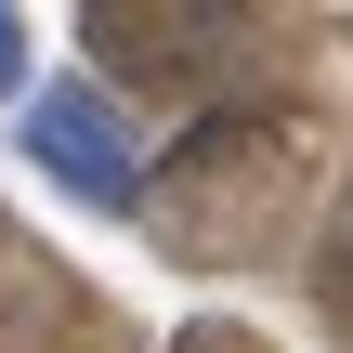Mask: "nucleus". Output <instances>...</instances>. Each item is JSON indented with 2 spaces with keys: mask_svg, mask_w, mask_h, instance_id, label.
<instances>
[{
  "mask_svg": "<svg viewBox=\"0 0 353 353\" xmlns=\"http://www.w3.org/2000/svg\"><path fill=\"white\" fill-rule=\"evenodd\" d=\"M13 144H26L39 183H65V196H92V210H131V196H144V144L118 131L105 79H39L26 118H13Z\"/></svg>",
  "mask_w": 353,
  "mask_h": 353,
  "instance_id": "nucleus-2",
  "label": "nucleus"
},
{
  "mask_svg": "<svg viewBox=\"0 0 353 353\" xmlns=\"http://www.w3.org/2000/svg\"><path fill=\"white\" fill-rule=\"evenodd\" d=\"M236 52H249V0H92V65L105 79L183 92V79H223Z\"/></svg>",
  "mask_w": 353,
  "mask_h": 353,
  "instance_id": "nucleus-1",
  "label": "nucleus"
},
{
  "mask_svg": "<svg viewBox=\"0 0 353 353\" xmlns=\"http://www.w3.org/2000/svg\"><path fill=\"white\" fill-rule=\"evenodd\" d=\"M26 92V26H13V0H0V105Z\"/></svg>",
  "mask_w": 353,
  "mask_h": 353,
  "instance_id": "nucleus-3",
  "label": "nucleus"
}]
</instances>
